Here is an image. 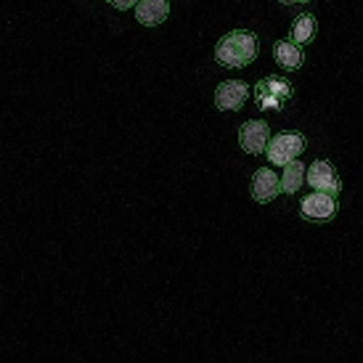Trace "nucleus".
Listing matches in <instances>:
<instances>
[{"label":"nucleus","mask_w":363,"mask_h":363,"mask_svg":"<svg viewBox=\"0 0 363 363\" xmlns=\"http://www.w3.org/2000/svg\"><path fill=\"white\" fill-rule=\"evenodd\" d=\"M289 99H292V82L279 74L262 77L255 88V101L260 109H284V104Z\"/></svg>","instance_id":"2"},{"label":"nucleus","mask_w":363,"mask_h":363,"mask_svg":"<svg viewBox=\"0 0 363 363\" xmlns=\"http://www.w3.org/2000/svg\"><path fill=\"white\" fill-rule=\"evenodd\" d=\"M167 13H170L167 0H141L135 6V19L141 21L143 27H157L167 19Z\"/></svg>","instance_id":"9"},{"label":"nucleus","mask_w":363,"mask_h":363,"mask_svg":"<svg viewBox=\"0 0 363 363\" xmlns=\"http://www.w3.org/2000/svg\"><path fill=\"white\" fill-rule=\"evenodd\" d=\"M268 122L262 120H250L239 128V143L247 154H260L268 149Z\"/></svg>","instance_id":"7"},{"label":"nucleus","mask_w":363,"mask_h":363,"mask_svg":"<svg viewBox=\"0 0 363 363\" xmlns=\"http://www.w3.org/2000/svg\"><path fill=\"white\" fill-rule=\"evenodd\" d=\"M273 56H276V61L281 64L284 69H300V67H303V61H305L303 48L292 40L276 43V45H273Z\"/></svg>","instance_id":"10"},{"label":"nucleus","mask_w":363,"mask_h":363,"mask_svg":"<svg viewBox=\"0 0 363 363\" xmlns=\"http://www.w3.org/2000/svg\"><path fill=\"white\" fill-rule=\"evenodd\" d=\"M303 152H305V138L300 133H279L276 138L268 141V149H265L268 160H271L273 164H279V167L297 160Z\"/></svg>","instance_id":"3"},{"label":"nucleus","mask_w":363,"mask_h":363,"mask_svg":"<svg viewBox=\"0 0 363 363\" xmlns=\"http://www.w3.org/2000/svg\"><path fill=\"white\" fill-rule=\"evenodd\" d=\"M109 3H111V0H109Z\"/></svg>","instance_id":"15"},{"label":"nucleus","mask_w":363,"mask_h":363,"mask_svg":"<svg viewBox=\"0 0 363 363\" xmlns=\"http://www.w3.org/2000/svg\"><path fill=\"white\" fill-rule=\"evenodd\" d=\"M308 183H311L313 191H326L332 194V196H340V191H342V181H340V175H337V170H334L332 162L326 160H315L308 167Z\"/></svg>","instance_id":"4"},{"label":"nucleus","mask_w":363,"mask_h":363,"mask_svg":"<svg viewBox=\"0 0 363 363\" xmlns=\"http://www.w3.org/2000/svg\"><path fill=\"white\" fill-rule=\"evenodd\" d=\"M313 35H315V16H313V13H300V16L292 21V27H289L292 43H300V48H303L305 43L313 40Z\"/></svg>","instance_id":"11"},{"label":"nucleus","mask_w":363,"mask_h":363,"mask_svg":"<svg viewBox=\"0 0 363 363\" xmlns=\"http://www.w3.org/2000/svg\"><path fill=\"white\" fill-rule=\"evenodd\" d=\"M284 6H294V3H308V0H281Z\"/></svg>","instance_id":"14"},{"label":"nucleus","mask_w":363,"mask_h":363,"mask_svg":"<svg viewBox=\"0 0 363 363\" xmlns=\"http://www.w3.org/2000/svg\"><path fill=\"white\" fill-rule=\"evenodd\" d=\"M281 191V181L279 175L268 167H260V170L252 175V199L260 204H268L271 199H276Z\"/></svg>","instance_id":"8"},{"label":"nucleus","mask_w":363,"mask_h":363,"mask_svg":"<svg viewBox=\"0 0 363 363\" xmlns=\"http://www.w3.org/2000/svg\"><path fill=\"white\" fill-rule=\"evenodd\" d=\"M305 167L300 160H292L289 164H284V175H281V191L284 194H294L300 191V186L305 181Z\"/></svg>","instance_id":"12"},{"label":"nucleus","mask_w":363,"mask_h":363,"mask_svg":"<svg viewBox=\"0 0 363 363\" xmlns=\"http://www.w3.org/2000/svg\"><path fill=\"white\" fill-rule=\"evenodd\" d=\"M300 215H303L305 220H315V223H323V220H332L334 215H337V196L326 191H313L308 194L300 204Z\"/></svg>","instance_id":"5"},{"label":"nucleus","mask_w":363,"mask_h":363,"mask_svg":"<svg viewBox=\"0 0 363 363\" xmlns=\"http://www.w3.org/2000/svg\"><path fill=\"white\" fill-rule=\"evenodd\" d=\"M257 51H260V43H257L252 32L236 30L228 32L225 38H220V43L215 45V59L220 61L223 67H228V69H239V67L252 64Z\"/></svg>","instance_id":"1"},{"label":"nucleus","mask_w":363,"mask_h":363,"mask_svg":"<svg viewBox=\"0 0 363 363\" xmlns=\"http://www.w3.org/2000/svg\"><path fill=\"white\" fill-rule=\"evenodd\" d=\"M247 96H250L247 82L225 80V82H220V85H218V91H215V106H218L220 111L242 109L244 101H247Z\"/></svg>","instance_id":"6"},{"label":"nucleus","mask_w":363,"mask_h":363,"mask_svg":"<svg viewBox=\"0 0 363 363\" xmlns=\"http://www.w3.org/2000/svg\"><path fill=\"white\" fill-rule=\"evenodd\" d=\"M138 3H141V0H111V6L120 11H128V9H133V6H138Z\"/></svg>","instance_id":"13"}]
</instances>
